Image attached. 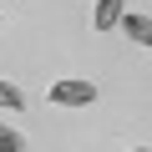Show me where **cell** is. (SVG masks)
Returning <instances> with one entry per match:
<instances>
[{"label":"cell","instance_id":"7a4b0ae2","mask_svg":"<svg viewBox=\"0 0 152 152\" xmlns=\"http://www.w3.org/2000/svg\"><path fill=\"white\" fill-rule=\"evenodd\" d=\"M117 26H122V31H127V36H132L137 46H152V20H147V15H137V10H127V15H122Z\"/></svg>","mask_w":152,"mask_h":152},{"label":"cell","instance_id":"3957f363","mask_svg":"<svg viewBox=\"0 0 152 152\" xmlns=\"http://www.w3.org/2000/svg\"><path fill=\"white\" fill-rule=\"evenodd\" d=\"M122 15H127V10H122V0H96V15H91V26H96V31H112Z\"/></svg>","mask_w":152,"mask_h":152},{"label":"cell","instance_id":"6da1fadb","mask_svg":"<svg viewBox=\"0 0 152 152\" xmlns=\"http://www.w3.org/2000/svg\"><path fill=\"white\" fill-rule=\"evenodd\" d=\"M91 102H96L91 81H56L51 86V107H91Z\"/></svg>","mask_w":152,"mask_h":152},{"label":"cell","instance_id":"5b68a950","mask_svg":"<svg viewBox=\"0 0 152 152\" xmlns=\"http://www.w3.org/2000/svg\"><path fill=\"white\" fill-rule=\"evenodd\" d=\"M0 152H26V137L15 127H5V122H0Z\"/></svg>","mask_w":152,"mask_h":152},{"label":"cell","instance_id":"8992f818","mask_svg":"<svg viewBox=\"0 0 152 152\" xmlns=\"http://www.w3.org/2000/svg\"><path fill=\"white\" fill-rule=\"evenodd\" d=\"M132 152H152V147H132Z\"/></svg>","mask_w":152,"mask_h":152},{"label":"cell","instance_id":"277c9868","mask_svg":"<svg viewBox=\"0 0 152 152\" xmlns=\"http://www.w3.org/2000/svg\"><path fill=\"white\" fill-rule=\"evenodd\" d=\"M20 107H26V91L15 81H0V112H20Z\"/></svg>","mask_w":152,"mask_h":152}]
</instances>
